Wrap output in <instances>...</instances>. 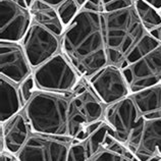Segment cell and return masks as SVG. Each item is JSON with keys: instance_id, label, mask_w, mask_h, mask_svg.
I'll return each instance as SVG.
<instances>
[{"instance_id": "3957f363", "label": "cell", "mask_w": 161, "mask_h": 161, "mask_svg": "<svg viewBox=\"0 0 161 161\" xmlns=\"http://www.w3.org/2000/svg\"><path fill=\"white\" fill-rule=\"evenodd\" d=\"M71 92L37 90L23 108L33 132L69 137Z\"/></svg>"}, {"instance_id": "8fae6325", "label": "cell", "mask_w": 161, "mask_h": 161, "mask_svg": "<svg viewBox=\"0 0 161 161\" xmlns=\"http://www.w3.org/2000/svg\"><path fill=\"white\" fill-rule=\"evenodd\" d=\"M1 30L0 40L22 42L33 24L30 8L12 0H0Z\"/></svg>"}, {"instance_id": "9c48e42d", "label": "cell", "mask_w": 161, "mask_h": 161, "mask_svg": "<svg viewBox=\"0 0 161 161\" xmlns=\"http://www.w3.org/2000/svg\"><path fill=\"white\" fill-rule=\"evenodd\" d=\"M144 117L140 115L132 96L108 105L105 109L104 121L111 128L112 137L125 145L129 138L142 125Z\"/></svg>"}, {"instance_id": "ffe728a7", "label": "cell", "mask_w": 161, "mask_h": 161, "mask_svg": "<svg viewBox=\"0 0 161 161\" xmlns=\"http://www.w3.org/2000/svg\"><path fill=\"white\" fill-rule=\"evenodd\" d=\"M19 93H20V97H22V101L24 106L28 103V101L31 99V97L33 94L37 91V87L35 84V80H34L33 75H30L29 78H27L25 80H23L22 83L19 85Z\"/></svg>"}, {"instance_id": "7c38bea8", "label": "cell", "mask_w": 161, "mask_h": 161, "mask_svg": "<svg viewBox=\"0 0 161 161\" xmlns=\"http://www.w3.org/2000/svg\"><path fill=\"white\" fill-rule=\"evenodd\" d=\"M33 75L22 42L0 40V75L19 85Z\"/></svg>"}, {"instance_id": "6da1fadb", "label": "cell", "mask_w": 161, "mask_h": 161, "mask_svg": "<svg viewBox=\"0 0 161 161\" xmlns=\"http://www.w3.org/2000/svg\"><path fill=\"white\" fill-rule=\"evenodd\" d=\"M61 44L62 52L84 78H90L108 65L104 11L85 4L65 28Z\"/></svg>"}, {"instance_id": "9a60e30c", "label": "cell", "mask_w": 161, "mask_h": 161, "mask_svg": "<svg viewBox=\"0 0 161 161\" xmlns=\"http://www.w3.org/2000/svg\"><path fill=\"white\" fill-rule=\"evenodd\" d=\"M30 11L34 23L50 30L57 36H62L65 27L59 18L56 7L44 0H33Z\"/></svg>"}, {"instance_id": "277c9868", "label": "cell", "mask_w": 161, "mask_h": 161, "mask_svg": "<svg viewBox=\"0 0 161 161\" xmlns=\"http://www.w3.org/2000/svg\"><path fill=\"white\" fill-rule=\"evenodd\" d=\"M33 78L37 90L73 92L83 77L60 52L34 69Z\"/></svg>"}, {"instance_id": "e0dca14e", "label": "cell", "mask_w": 161, "mask_h": 161, "mask_svg": "<svg viewBox=\"0 0 161 161\" xmlns=\"http://www.w3.org/2000/svg\"><path fill=\"white\" fill-rule=\"evenodd\" d=\"M136 8L146 31L152 37L156 38L158 32L161 30L160 11L144 0H136Z\"/></svg>"}, {"instance_id": "d4e9b609", "label": "cell", "mask_w": 161, "mask_h": 161, "mask_svg": "<svg viewBox=\"0 0 161 161\" xmlns=\"http://www.w3.org/2000/svg\"><path fill=\"white\" fill-rule=\"evenodd\" d=\"M160 14H161V11H160Z\"/></svg>"}, {"instance_id": "30bf717a", "label": "cell", "mask_w": 161, "mask_h": 161, "mask_svg": "<svg viewBox=\"0 0 161 161\" xmlns=\"http://www.w3.org/2000/svg\"><path fill=\"white\" fill-rule=\"evenodd\" d=\"M139 161L161 159V117L146 118L137 134L125 145Z\"/></svg>"}, {"instance_id": "7a4b0ae2", "label": "cell", "mask_w": 161, "mask_h": 161, "mask_svg": "<svg viewBox=\"0 0 161 161\" xmlns=\"http://www.w3.org/2000/svg\"><path fill=\"white\" fill-rule=\"evenodd\" d=\"M104 28L109 64L119 67L133 50L150 35L140 19L136 0L105 9Z\"/></svg>"}, {"instance_id": "d6986e66", "label": "cell", "mask_w": 161, "mask_h": 161, "mask_svg": "<svg viewBox=\"0 0 161 161\" xmlns=\"http://www.w3.org/2000/svg\"><path fill=\"white\" fill-rule=\"evenodd\" d=\"M89 154L84 141H74L69 152L67 161H87Z\"/></svg>"}, {"instance_id": "ac0fdd59", "label": "cell", "mask_w": 161, "mask_h": 161, "mask_svg": "<svg viewBox=\"0 0 161 161\" xmlns=\"http://www.w3.org/2000/svg\"><path fill=\"white\" fill-rule=\"evenodd\" d=\"M56 9L63 26L66 28L79 14V11L80 10V6L75 0H64L60 4H58L56 6Z\"/></svg>"}, {"instance_id": "7402d4cb", "label": "cell", "mask_w": 161, "mask_h": 161, "mask_svg": "<svg viewBox=\"0 0 161 161\" xmlns=\"http://www.w3.org/2000/svg\"><path fill=\"white\" fill-rule=\"evenodd\" d=\"M44 1L48 2V3L51 4V5H53V6L56 7V6L58 5V4H60L62 1H64V0H44Z\"/></svg>"}, {"instance_id": "5b68a950", "label": "cell", "mask_w": 161, "mask_h": 161, "mask_svg": "<svg viewBox=\"0 0 161 161\" xmlns=\"http://www.w3.org/2000/svg\"><path fill=\"white\" fill-rule=\"evenodd\" d=\"M75 139L32 132L16 154L19 161H67Z\"/></svg>"}, {"instance_id": "cb8c5ba5", "label": "cell", "mask_w": 161, "mask_h": 161, "mask_svg": "<svg viewBox=\"0 0 161 161\" xmlns=\"http://www.w3.org/2000/svg\"><path fill=\"white\" fill-rule=\"evenodd\" d=\"M158 161H161V159H160V160H158Z\"/></svg>"}, {"instance_id": "44dd1931", "label": "cell", "mask_w": 161, "mask_h": 161, "mask_svg": "<svg viewBox=\"0 0 161 161\" xmlns=\"http://www.w3.org/2000/svg\"><path fill=\"white\" fill-rule=\"evenodd\" d=\"M0 161H19L15 155H12L7 151L0 152Z\"/></svg>"}, {"instance_id": "603a6c76", "label": "cell", "mask_w": 161, "mask_h": 161, "mask_svg": "<svg viewBox=\"0 0 161 161\" xmlns=\"http://www.w3.org/2000/svg\"><path fill=\"white\" fill-rule=\"evenodd\" d=\"M75 1H77V3L79 4V5L80 6V8H82L84 5H85V4H86L87 3V1H88V0H75Z\"/></svg>"}, {"instance_id": "5bb4252c", "label": "cell", "mask_w": 161, "mask_h": 161, "mask_svg": "<svg viewBox=\"0 0 161 161\" xmlns=\"http://www.w3.org/2000/svg\"><path fill=\"white\" fill-rule=\"evenodd\" d=\"M0 124L8 120L15 114L19 113L24 108L20 97L19 85L3 75H0Z\"/></svg>"}, {"instance_id": "2e32d148", "label": "cell", "mask_w": 161, "mask_h": 161, "mask_svg": "<svg viewBox=\"0 0 161 161\" xmlns=\"http://www.w3.org/2000/svg\"><path fill=\"white\" fill-rule=\"evenodd\" d=\"M142 117H161V84L130 94Z\"/></svg>"}, {"instance_id": "52a82bcc", "label": "cell", "mask_w": 161, "mask_h": 161, "mask_svg": "<svg viewBox=\"0 0 161 161\" xmlns=\"http://www.w3.org/2000/svg\"><path fill=\"white\" fill-rule=\"evenodd\" d=\"M121 69L132 93L161 84V43Z\"/></svg>"}, {"instance_id": "4fadbf2b", "label": "cell", "mask_w": 161, "mask_h": 161, "mask_svg": "<svg viewBox=\"0 0 161 161\" xmlns=\"http://www.w3.org/2000/svg\"><path fill=\"white\" fill-rule=\"evenodd\" d=\"M33 132L26 116L20 111L0 124V152L7 151L16 155Z\"/></svg>"}, {"instance_id": "8992f818", "label": "cell", "mask_w": 161, "mask_h": 161, "mask_svg": "<svg viewBox=\"0 0 161 161\" xmlns=\"http://www.w3.org/2000/svg\"><path fill=\"white\" fill-rule=\"evenodd\" d=\"M22 45L33 70L62 52L61 37L34 22L23 38Z\"/></svg>"}, {"instance_id": "ba28073f", "label": "cell", "mask_w": 161, "mask_h": 161, "mask_svg": "<svg viewBox=\"0 0 161 161\" xmlns=\"http://www.w3.org/2000/svg\"><path fill=\"white\" fill-rule=\"evenodd\" d=\"M93 90L101 101L108 106L129 97L132 92L119 66L108 64L88 78Z\"/></svg>"}]
</instances>
